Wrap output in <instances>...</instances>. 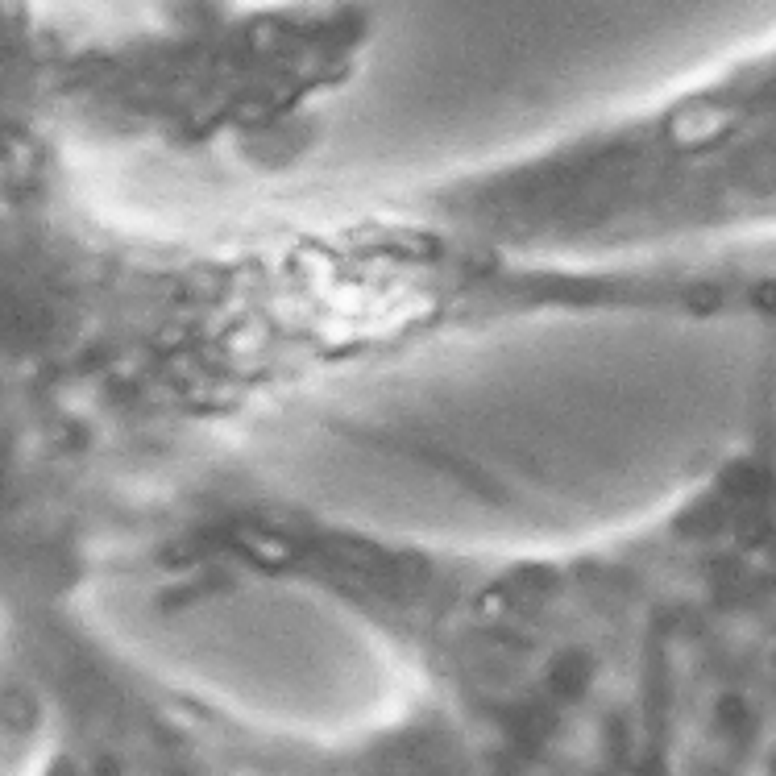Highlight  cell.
<instances>
[{
  "label": "cell",
  "instance_id": "1",
  "mask_svg": "<svg viewBox=\"0 0 776 776\" xmlns=\"http://www.w3.org/2000/svg\"><path fill=\"white\" fill-rule=\"evenodd\" d=\"M391 196L478 332L565 274L776 241V34L648 100Z\"/></svg>",
  "mask_w": 776,
  "mask_h": 776
},
{
  "label": "cell",
  "instance_id": "2",
  "mask_svg": "<svg viewBox=\"0 0 776 776\" xmlns=\"http://www.w3.org/2000/svg\"><path fill=\"white\" fill-rule=\"evenodd\" d=\"M644 308L652 324H714L776 337V241L718 249L652 270Z\"/></svg>",
  "mask_w": 776,
  "mask_h": 776
}]
</instances>
